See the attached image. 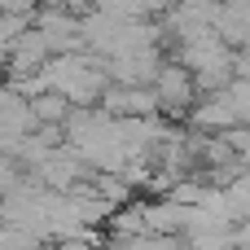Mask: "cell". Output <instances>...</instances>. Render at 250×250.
<instances>
[{"label":"cell","mask_w":250,"mask_h":250,"mask_svg":"<svg viewBox=\"0 0 250 250\" xmlns=\"http://www.w3.org/2000/svg\"><path fill=\"white\" fill-rule=\"evenodd\" d=\"M31 110H35V119H40V123L62 127V123L70 119V110H75V105H70L62 92H44V97H35V101H31Z\"/></svg>","instance_id":"obj_2"},{"label":"cell","mask_w":250,"mask_h":250,"mask_svg":"<svg viewBox=\"0 0 250 250\" xmlns=\"http://www.w3.org/2000/svg\"><path fill=\"white\" fill-rule=\"evenodd\" d=\"M154 92H158V101H163V114H176V119H180V114H193V105H198V97H202L193 70L180 66V62H167V66L158 70Z\"/></svg>","instance_id":"obj_1"}]
</instances>
